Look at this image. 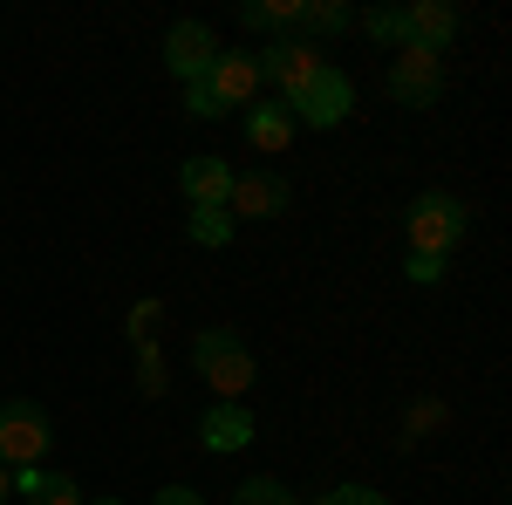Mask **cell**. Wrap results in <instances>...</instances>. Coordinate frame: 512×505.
Here are the masks:
<instances>
[{
	"instance_id": "cell-15",
	"label": "cell",
	"mask_w": 512,
	"mask_h": 505,
	"mask_svg": "<svg viewBox=\"0 0 512 505\" xmlns=\"http://www.w3.org/2000/svg\"><path fill=\"white\" fill-rule=\"evenodd\" d=\"M239 21L253 35H287V28H301V0H246Z\"/></svg>"
},
{
	"instance_id": "cell-13",
	"label": "cell",
	"mask_w": 512,
	"mask_h": 505,
	"mask_svg": "<svg viewBox=\"0 0 512 505\" xmlns=\"http://www.w3.org/2000/svg\"><path fill=\"white\" fill-rule=\"evenodd\" d=\"M14 492H21V505H89V499H82V485H76V478H62V471H21Z\"/></svg>"
},
{
	"instance_id": "cell-8",
	"label": "cell",
	"mask_w": 512,
	"mask_h": 505,
	"mask_svg": "<svg viewBox=\"0 0 512 505\" xmlns=\"http://www.w3.org/2000/svg\"><path fill=\"white\" fill-rule=\"evenodd\" d=\"M164 62H171V76L205 82V69L219 62V35H212L205 21H178V28L164 35Z\"/></svg>"
},
{
	"instance_id": "cell-20",
	"label": "cell",
	"mask_w": 512,
	"mask_h": 505,
	"mask_svg": "<svg viewBox=\"0 0 512 505\" xmlns=\"http://www.w3.org/2000/svg\"><path fill=\"white\" fill-rule=\"evenodd\" d=\"M137 383H144V396H164V362H158V342H137Z\"/></svg>"
},
{
	"instance_id": "cell-14",
	"label": "cell",
	"mask_w": 512,
	"mask_h": 505,
	"mask_svg": "<svg viewBox=\"0 0 512 505\" xmlns=\"http://www.w3.org/2000/svg\"><path fill=\"white\" fill-rule=\"evenodd\" d=\"M246 144H253V151H287V144H294V117L274 110V103H253V110H246Z\"/></svg>"
},
{
	"instance_id": "cell-9",
	"label": "cell",
	"mask_w": 512,
	"mask_h": 505,
	"mask_svg": "<svg viewBox=\"0 0 512 505\" xmlns=\"http://www.w3.org/2000/svg\"><path fill=\"white\" fill-rule=\"evenodd\" d=\"M451 35H458V7H444V0H410V7H403V48L444 55Z\"/></svg>"
},
{
	"instance_id": "cell-18",
	"label": "cell",
	"mask_w": 512,
	"mask_h": 505,
	"mask_svg": "<svg viewBox=\"0 0 512 505\" xmlns=\"http://www.w3.org/2000/svg\"><path fill=\"white\" fill-rule=\"evenodd\" d=\"M233 505H301V499H294L280 478H246V485L233 492Z\"/></svg>"
},
{
	"instance_id": "cell-21",
	"label": "cell",
	"mask_w": 512,
	"mask_h": 505,
	"mask_svg": "<svg viewBox=\"0 0 512 505\" xmlns=\"http://www.w3.org/2000/svg\"><path fill=\"white\" fill-rule=\"evenodd\" d=\"M158 301H137V308H130V342H151V335H158Z\"/></svg>"
},
{
	"instance_id": "cell-6",
	"label": "cell",
	"mask_w": 512,
	"mask_h": 505,
	"mask_svg": "<svg viewBox=\"0 0 512 505\" xmlns=\"http://www.w3.org/2000/svg\"><path fill=\"white\" fill-rule=\"evenodd\" d=\"M315 76H321V55L308 48V41H294V35H280L274 48L260 55V82H274L287 103H294V96H301V89H308Z\"/></svg>"
},
{
	"instance_id": "cell-12",
	"label": "cell",
	"mask_w": 512,
	"mask_h": 505,
	"mask_svg": "<svg viewBox=\"0 0 512 505\" xmlns=\"http://www.w3.org/2000/svg\"><path fill=\"white\" fill-rule=\"evenodd\" d=\"M198 437H205V451H239V444H253V410L246 403H219V410H205V424H198Z\"/></svg>"
},
{
	"instance_id": "cell-17",
	"label": "cell",
	"mask_w": 512,
	"mask_h": 505,
	"mask_svg": "<svg viewBox=\"0 0 512 505\" xmlns=\"http://www.w3.org/2000/svg\"><path fill=\"white\" fill-rule=\"evenodd\" d=\"M185 233H192V246H226L233 219H226V205H198L192 219H185Z\"/></svg>"
},
{
	"instance_id": "cell-24",
	"label": "cell",
	"mask_w": 512,
	"mask_h": 505,
	"mask_svg": "<svg viewBox=\"0 0 512 505\" xmlns=\"http://www.w3.org/2000/svg\"><path fill=\"white\" fill-rule=\"evenodd\" d=\"M185 110H192V117H226V110L212 103V89H205V82H185Z\"/></svg>"
},
{
	"instance_id": "cell-26",
	"label": "cell",
	"mask_w": 512,
	"mask_h": 505,
	"mask_svg": "<svg viewBox=\"0 0 512 505\" xmlns=\"http://www.w3.org/2000/svg\"><path fill=\"white\" fill-rule=\"evenodd\" d=\"M7 499H14V471L0 465V505H7Z\"/></svg>"
},
{
	"instance_id": "cell-16",
	"label": "cell",
	"mask_w": 512,
	"mask_h": 505,
	"mask_svg": "<svg viewBox=\"0 0 512 505\" xmlns=\"http://www.w3.org/2000/svg\"><path fill=\"white\" fill-rule=\"evenodd\" d=\"M301 28L308 35H342V28H355V14L342 0H301Z\"/></svg>"
},
{
	"instance_id": "cell-19",
	"label": "cell",
	"mask_w": 512,
	"mask_h": 505,
	"mask_svg": "<svg viewBox=\"0 0 512 505\" xmlns=\"http://www.w3.org/2000/svg\"><path fill=\"white\" fill-rule=\"evenodd\" d=\"M362 35H369V41H396V48H403V7H376V14H362Z\"/></svg>"
},
{
	"instance_id": "cell-23",
	"label": "cell",
	"mask_w": 512,
	"mask_h": 505,
	"mask_svg": "<svg viewBox=\"0 0 512 505\" xmlns=\"http://www.w3.org/2000/svg\"><path fill=\"white\" fill-rule=\"evenodd\" d=\"M403 273H410L417 287H437V280H444V260H424V253H410V260H403Z\"/></svg>"
},
{
	"instance_id": "cell-4",
	"label": "cell",
	"mask_w": 512,
	"mask_h": 505,
	"mask_svg": "<svg viewBox=\"0 0 512 505\" xmlns=\"http://www.w3.org/2000/svg\"><path fill=\"white\" fill-rule=\"evenodd\" d=\"M41 451H48V417H41L35 403H0V465L7 471H35Z\"/></svg>"
},
{
	"instance_id": "cell-25",
	"label": "cell",
	"mask_w": 512,
	"mask_h": 505,
	"mask_svg": "<svg viewBox=\"0 0 512 505\" xmlns=\"http://www.w3.org/2000/svg\"><path fill=\"white\" fill-rule=\"evenodd\" d=\"M151 505H205V499H198L192 485H164V492H158V499H151Z\"/></svg>"
},
{
	"instance_id": "cell-27",
	"label": "cell",
	"mask_w": 512,
	"mask_h": 505,
	"mask_svg": "<svg viewBox=\"0 0 512 505\" xmlns=\"http://www.w3.org/2000/svg\"><path fill=\"white\" fill-rule=\"evenodd\" d=\"M96 505H123V499H96Z\"/></svg>"
},
{
	"instance_id": "cell-7",
	"label": "cell",
	"mask_w": 512,
	"mask_h": 505,
	"mask_svg": "<svg viewBox=\"0 0 512 505\" xmlns=\"http://www.w3.org/2000/svg\"><path fill=\"white\" fill-rule=\"evenodd\" d=\"M205 89L219 110H253L260 103V55H219L205 69Z\"/></svg>"
},
{
	"instance_id": "cell-2",
	"label": "cell",
	"mask_w": 512,
	"mask_h": 505,
	"mask_svg": "<svg viewBox=\"0 0 512 505\" xmlns=\"http://www.w3.org/2000/svg\"><path fill=\"white\" fill-rule=\"evenodd\" d=\"M465 233H472V212H465L451 192H424L417 205H410V253L444 260V253H451Z\"/></svg>"
},
{
	"instance_id": "cell-11",
	"label": "cell",
	"mask_w": 512,
	"mask_h": 505,
	"mask_svg": "<svg viewBox=\"0 0 512 505\" xmlns=\"http://www.w3.org/2000/svg\"><path fill=\"white\" fill-rule=\"evenodd\" d=\"M280 205H287V178H267V171H253V178H233L226 219H274Z\"/></svg>"
},
{
	"instance_id": "cell-5",
	"label": "cell",
	"mask_w": 512,
	"mask_h": 505,
	"mask_svg": "<svg viewBox=\"0 0 512 505\" xmlns=\"http://www.w3.org/2000/svg\"><path fill=\"white\" fill-rule=\"evenodd\" d=\"M437 89H444V62L424 55V48H396V62H390V96L396 103H403V110H431Z\"/></svg>"
},
{
	"instance_id": "cell-1",
	"label": "cell",
	"mask_w": 512,
	"mask_h": 505,
	"mask_svg": "<svg viewBox=\"0 0 512 505\" xmlns=\"http://www.w3.org/2000/svg\"><path fill=\"white\" fill-rule=\"evenodd\" d=\"M192 362H198V376L219 389L226 403H239V396L253 389V376H260V369H253V349L239 342L233 328H205V335L192 342Z\"/></svg>"
},
{
	"instance_id": "cell-10",
	"label": "cell",
	"mask_w": 512,
	"mask_h": 505,
	"mask_svg": "<svg viewBox=\"0 0 512 505\" xmlns=\"http://www.w3.org/2000/svg\"><path fill=\"white\" fill-rule=\"evenodd\" d=\"M178 185L192 198V212L198 205H226V198H233V164H226V157H185V164H178Z\"/></svg>"
},
{
	"instance_id": "cell-22",
	"label": "cell",
	"mask_w": 512,
	"mask_h": 505,
	"mask_svg": "<svg viewBox=\"0 0 512 505\" xmlns=\"http://www.w3.org/2000/svg\"><path fill=\"white\" fill-rule=\"evenodd\" d=\"M321 505H390V499H383L376 485H335V492H328Z\"/></svg>"
},
{
	"instance_id": "cell-3",
	"label": "cell",
	"mask_w": 512,
	"mask_h": 505,
	"mask_svg": "<svg viewBox=\"0 0 512 505\" xmlns=\"http://www.w3.org/2000/svg\"><path fill=\"white\" fill-rule=\"evenodd\" d=\"M280 110H287L294 123H308V130H335V123L355 110V82L342 76V69H328V62H321V76L308 82L294 103H280Z\"/></svg>"
}]
</instances>
